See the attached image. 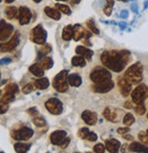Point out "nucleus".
<instances>
[{
  "label": "nucleus",
  "mask_w": 148,
  "mask_h": 153,
  "mask_svg": "<svg viewBox=\"0 0 148 153\" xmlns=\"http://www.w3.org/2000/svg\"><path fill=\"white\" fill-rule=\"evenodd\" d=\"M118 1H122V2H126L128 0H118Z\"/></svg>",
  "instance_id": "57"
},
{
  "label": "nucleus",
  "mask_w": 148,
  "mask_h": 153,
  "mask_svg": "<svg viewBox=\"0 0 148 153\" xmlns=\"http://www.w3.org/2000/svg\"><path fill=\"white\" fill-rule=\"evenodd\" d=\"M55 8H57L61 13H63V14L68 15V16L71 14L70 8L68 6L63 5V4H55Z\"/></svg>",
  "instance_id": "36"
},
{
  "label": "nucleus",
  "mask_w": 148,
  "mask_h": 153,
  "mask_svg": "<svg viewBox=\"0 0 148 153\" xmlns=\"http://www.w3.org/2000/svg\"><path fill=\"white\" fill-rule=\"evenodd\" d=\"M135 121V119L134 117V115L132 113H126L125 116L123 117V122L125 126H128L130 127L132 126Z\"/></svg>",
  "instance_id": "32"
},
{
  "label": "nucleus",
  "mask_w": 148,
  "mask_h": 153,
  "mask_svg": "<svg viewBox=\"0 0 148 153\" xmlns=\"http://www.w3.org/2000/svg\"><path fill=\"white\" fill-rule=\"evenodd\" d=\"M75 52L77 55L84 56L87 60H90L92 56H93V51L86 47H83V46H78L75 49Z\"/></svg>",
  "instance_id": "19"
},
{
  "label": "nucleus",
  "mask_w": 148,
  "mask_h": 153,
  "mask_svg": "<svg viewBox=\"0 0 148 153\" xmlns=\"http://www.w3.org/2000/svg\"><path fill=\"white\" fill-rule=\"evenodd\" d=\"M33 1L35 2V3H40L42 0H33Z\"/></svg>",
  "instance_id": "56"
},
{
  "label": "nucleus",
  "mask_w": 148,
  "mask_h": 153,
  "mask_svg": "<svg viewBox=\"0 0 148 153\" xmlns=\"http://www.w3.org/2000/svg\"><path fill=\"white\" fill-rule=\"evenodd\" d=\"M90 79L94 84L103 83L112 80V74L107 69V68L96 67L90 73Z\"/></svg>",
  "instance_id": "3"
},
{
  "label": "nucleus",
  "mask_w": 148,
  "mask_h": 153,
  "mask_svg": "<svg viewBox=\"0 0 148 153\" xmlns=\"http://www.w3.org/2000/svg\"><path fill=\"white\" fill-rule=\"evenodd\" d=\"M146 132H147V134H148V129H147V130H146Z\"/></svg>",
  "instance_id": "59"
},
{
  "label": "nucleus",
  "mask_w": 148,
  "mask_h": 153,
  "mask_svg": "<svg viewBox=\"0 0 148 153\" xmlns=\"http://www.w3.org/2000/svg\"><path fill=\"white\" fill-rule=\"evenodd\" d=\"M105 147L107 151L111 153H116L121 148V142L114 139H110L105 140Z\"/></svg>",
  "instance_id": "18"
},
{
  "label": "nucleus",
  "mask_w": 148,
  "mask_h": 153,
  "mask_svg": "<svg viewBox=\"0 0 148 153\" xmlns=\"http://www.w3.org/2000/svg\"><path fill=\"white\" fill-rule=\"evenodd\" d=\"M46 109L52 115H61L63 111L62 102L56 98H51L45 102Z\"/></svg>",
  "instance_id": "8"
},
{
  "label": "nucleus",
  "mask_w": 148,
  "mask_h": 153,
  "mask_svg": "<svg viewBox=\"0 0 148 153\" xmlns=\"http://www.w3.org/2000/svg\"><path fill=\"white\" fill-rule=\"evenodd\" d=\"M33 124L36 126V127H39V128H42L44 126L47 125V121L44 118L42 117H35L32 120Z\"/></svg>",
  "instance_id": "37"
},
{
  "label": "nucleus",
  "mask_w": 148,
  "mask_h": 153,
  "mask_svg": "<svg viewBox=\"0 0 148 153\" xmlns=\"http://www.w3.org/2000/svg\"><path fill=\"white\" fill-rule=\"evenodd\" d=\"M147 119H148V113H147Z\"/></svg>",
  "instance_id": "60"
},
{
  "label": "nucleus",
  "mask_w": 148,
  "mask_h": 153,
  "mask_svg": "<svg viewBox=\"0 0 148 153\" xmlns=\"http://www.w3.org/2000/svg\"><path fill=\"white\" fill-rule=\"evenodd\" d=\"M6 1V3H7V4H10V3H13L15 0H5Z\"/></svg>",
  "instance_id": "54"
},
{
  "label": "nucleus",
  "mask_w": 148,
  "mask_h": 153,
  "mask_svg": "<svg viewBox=\"0 0 148 153\" xmlns=\"http://www.w3.org/2000/svg\"><path fill=\"white\" fill-rule=\"evenodd\" d=\"M135 111L137 115H139V116H143V115L146 112V108L144 106V103L137 104L135 107Z\"/></svg>",
  "instance_id": "39"
},
{
  "label": "nucleus",
  "mask_w": 148,
  "mask_h": 153,
  "mask_svg": "<svg viewBox=\"0 0 148 153\" xmlns=\"http://www.w3.org/2000/svg\"><path fill=\"white\" fill-rule=\"evenodd\" d=\"M128 16H129V13H128L127 10H123V11L121 12V16H122V18H127Z\"/></svg>",
  "instance_id": "50"
},
{
  "label": "nucleus",
  "mask_w": 148,
  "mask_h": 153,
  "mask_svg": "<svg viewBox=\"0 0 148 153\" xmlns=\"http://www.w3.org/2000/svg\"><path fill=\"white\" fill-rule=\"evenodd\" d=\"M132 86L133 84L129 82L124 76H120V78H118V87H119L121 94L123 97L126 98L132 93Z\"/></svg>",
  "instance_id": "11"
},
{
  "label": "nucleus",
  "mask_w": 148,
  "mask_h": 153,
  "mask_svg": "<svg viewBox=\"0 0 148 153\" xmlns=\"http://www.w3.org/2000/svg\"><path fill=\"white\" fill-rule=\"evenodd\" d=\"M17 13H18V9L16 7H14V6L7 7L6 9H5V14H6V16H7V17L8 19L15 18L17 16Z\"/></svg>",
  "instance_id": "29"
},
{
  "label": "nucleus",
  "mask_w": 148,
  "mask_h": 153,
  "mask_svg": "<svg viewBox=\"0 0 148 153\" xmlns=\"http://www.w3.org/2000/svg\"><path fill=\"white\" fill-rule=\"evenodd\" d=\"M114 88V83L113 80L103 82V83H99V84H93L91 87L92 91L95 92V93H101V94L108 93Z\"/></svg>",
  "instance_id": "12"
},
{
  "label": "nucleus",
  "mask_w": 148,
  "mask_h": 153,
  "mask_svg": "<svg viewBox=\"0 0 148 153\" xmlns=\"http://www.w3.org/2000/svg\"><path fill=\"white\" fill-rule=\"evenodd\" d=\"M122 137H123L124 140H128V141H134V137L131 136V135H128L127 133H126V134H123V135H122Z\"/></svg>",
  "instance_id": "48"
},
{
  "label": "nucleus",
  "mask_w": 148,
  "mask_h": 153,
  "mask_svg": "<svg viewBox=\"0 0 148 153\" xmlns=\"http://www.w3.org/2000/svg\"><path fill=\"white\" fill-rule=\"evenodd\" d=\"M148 8V1H145L144 2V9Z\"/></svg>",
  "instance_id": "55"
},
{
  "label": "nucleus",
  "mask_w": 148,
  "mask_h": 153,
  "mask_svg": "<svg viewBox=\"0 0 148 153\" xmlns=\"http://www.w3.org/2000/svg\"><path fill=\"white\" fill-rule=\"evenodd\" d=\"M133 102L137 104L144 103L146 98L148 97V87L145 84H139L131 93Z\"/></svg>",
  "instance_id": "5"
},
{
  "label": "nucleus",
  "mask_w": 148,
  "mask_h": 153,
  "mask_svg": "<svg viewBox=\"0 0 148 153\" xmlns=\"http://www.w3.org/2000/svg\"><path fill=\"white\" fill-rule=\"evenodd\" d=\"M44 12L49 17L52 18L53 20H57L58 21L61 18V14L57 8H52V7H46L44 8Z\"/></svg>",
  "instance_id": "20"
},
{
  "label": "nucleus",
  "mask_w": 148,
  "mask_h": 153,
  "mask_svg": "<svg viewBox=\"0 0 148 153\" xmlns=\"http://www.w3.org/2000/svg\"><path fill=\"white\" fill-rule=\"evenodd\" d=\"M138 139L141 142L148 146V134L144 131H140L138 133Z\"/></svg>",
  "instance_id": "40"
},
{
  "label": "nucleus",
  "mask_w": 148,
  "mask_h": 153,
  "mask_svg": "<svg viewBox=\"0 0 148 153\" xmlns=\"http://www.w3.org/2000/svg\"><path fill=\"white\" fill-rule=\"evenodd\" d=\"M18 90H19V88H18V86L16 83H10V84L6 86L5 89H4V93L16 95V93H17Z\"/></svg>",
  "instance_id": "31"
},
{
  "label": "nucleus",
  "mask_w": 148,
  "mask_h": 153,
  "mask_svg": "<svg viewBox=\"0 0 148 153\" xmlns=\"http://www.w3.org/2000/svg\"><path fill=\"white\" fill-rule=\"evenodd\" d=\"M31 144H27L23 142H17L14 145V149L17 153H26L30 149Z\"/></svg>",
  "instance_id": "27"
},
{
  "label": "nucleus",
  "mask_w": 148,
  "mask_h": 153,
  "mask_svg": "<svg viewBox=\"0 0 148 153\" xmlns=\"http://www.w3.org/2000/svg\"><path fill=\"white\" fill-rule=\"evenodd\" d=\"M10 62H12V60H11V59H9V57H5V59H1V65L9 64Z\"/></svg>",
  "instance_id": "49"
},
{
  "label": "nucleus",
  "mask_w": 148,
  "mask_h": 153,
  "mask_svg": "<svg viewBox=\"0 0 148 153\" xmlns=\"http://www.w3.org/2000/svg\"><path fill=\"white\" fill-rule=\"evenodd\" d=\"M57 1H67V0H57Z\"/></svg>",
  "instance_id": "58"
},
{
  "label": "nucleus",
  "mask_w": 148,
  "mask_h": 153,
  "mask_svg": "<svg viewBox=\"0 0 148 153\" xmlns=\"http://www.w3.org/2000/svg\"><path fill=\"white\" fill-rule=\"evenodd\" d=\"M20 42V34L19 32H16L12 37L10 38V40L6 42V43H2L1 44V52H9L11 50H13L15 48H16Z\"/></svg>",
  "instance_id": "9"
},
{
  "label": "nucleus",
  "mask_w": 148,
  "mask_h": 153,
  "mask_svg": "<svg viewBox=\"0 0 148 153\" xmlns=\"http://www.w3.org/2000/svg\"><path fill=\"white\" fill-rule=\"evenodd\" d=\"M103 117L111 122H117V113L115 112V110H113L111 108H106L103 111Z\"/></svg>",
  "instance_id": "22"
},
{
  "label": "nucleus",
  "mask_w": 148,
  "mask_h": 153,
  "mask_svg": "<svg viewBox=\"0 0 148 153\" xmlns=\"http://www.w3.org/2000/svg\"><path fill=\"white\" fill-rule=\"evenodd\" d=\"M131 53L128 50H108L101 55L102 65L114 72H122L130 59Z\"/></svg>",
  "instance_id": "1"
},
{
  "label": "nucleus",
  "mask_w": 148,
  "mask_h": 153,
  "mask_svg": "<svg viewBox=\"0 0 148 153\" xmlns=\"http://www.w3.org/2000/svg\"><path fill=\"white\" fill-rule=\"evenodd\" d=\"M120 26H121V28H122V29H124V28H125L126 24H125V23H123V24L121 23V24H120Z\"/></svg>",
  "instance_id": "53"
},
{
  "label": "nucleus",
  "mask_w": 148,
  "mask_h": 153,
  "mask_svg": "<svg viewBox=\"0 0 148 153\" xmlns=\"http://www.w3.org/2000/svg\"><path fill=\"white\" fill-rule=\"evenodd\" d=\"M73 35H74V27H73V26L68 25L63 28L61 37H62V39L65 40V41H70L71 38H73Z\"/></svg>",
  "instance_id": "25"
},
{
  "label": "nucleus",
  "mask_w": 148,
  "mask_h": 153,
  "mask_svg": "<svg viewBox=\"0 0 148 153\" xmlns=\"http://www.w3.org/2000/svg\"><path fill=\"white\" fill-rule=\"evenodd\" d=\"M35 84H36L37 88H38L39 89L43 90V89H46V88H49V80L47 78H40L39 79H37L35 81Z\"/></svg>",
  "instance_id": "28"
},
{
  "label": "nucleus",
  "mask_w": 148,
  "mask_h": 153,
  "mask_svg": "<svg viewBox=\"0 0 148 153\" xmlns=\"http://www.w3.org/2000/svg\"><path fill=\"white\" fill-rule=\"evenodd\" d=\"M14 100H15V95L4 93V94L2 95V97H1V103L9 104V103L13 102Z\"/></svg>",
  "instance_id": "38"
},
{
  "label": "nucleus",
  "mask_w": 148,
  "mask_h": 153,
  "mask_svg": "<svg viewBox=\"0 0 148 153\" xmlns=\"http://www.w3.org/2000/svg\"><path fill=\"white\" fill-rule=\"evenodd\" d=\"M13 26L7 24L4 19H1V26H0V40L1 42L7 40L13 33Z\"/></svg>",
  "instance_id": "13"
},
{
  "label": "nucleus",
  "mask_w": 148,
  "mask_h": 153,
  "mask_svg": "<svg viewBox=\"0 0 148 153\" xmlns=\"http://www.w3.org/2000/svg\"><path fill=\"white\" fill-rule=\"evenodd\" d=\"M80 1H81V0H71V4L72 5H77V4L80 3Z\"/></svg>",
  "instance_id": "52"
},
{
  "label": "nucleus",
  "mask_w": 148,
  "mask_h": 153,
  "mask_svg": "<svg viewBox=\"0 0 148 153\" xmlns=\"http://www.w3.org/2000/svg\"><path fill=\"white\" fill-rule=\"evenodd\" d=\"M71 64L74 67H80V68H83L86 66V59L82 56H74L71 59Z\"/></svg>",
  "instance_id": "26"
},
{
  "label": "nucleus",
  "mask_w": 148,
  "mask_h": 153,
  "mask_svg": "<svg viewBox=\"0 0 148 153\" xmlns=\"http://www.w3.org/2000/svg\"><path fill=\"white\" fill-rule=\"evenodd\" d=\"M105 149H106V147L102 143H98L93 147V151L96 153H103L105 152Z\"/></svg>",
  "instance_id": "41"
},
{
  "label": "nucleus",
  "mask_w": 148,
  "mask_h": 153,
  "mask_svg": "<svg viewBox=\"0 0 148 153\" xmlns=\"http://www.w3.org/2000/svg\"><path fill=\"white\" fill-rule=\"evenodd\" d=\"M37 88V86H36V84H35V82L33 83V82H30V83H28L26 86H24L23 87V88H22V92L25 94V95H27V94H29V93H31L32 91H35Z\"/></svg>",
  "instance_id": "35"
},
{
  "label": "nucleus",
  "mask_w": 148,
  "mask_h": 153,
  "mask_svg": "<svg viewBox=\"0 0 148 153\" xmlns=\"http://www.w3.org/2000/svg\"><path fill=\"white\" fill-rule=\"evenodd\" d=\"M78 137L81 138V140H87L89 141H96L98 139V136L96 135V133L90 132L88 128H81L78 131Z\"/></svg>",
  "instance_id": "16"
},
{
  "label": "nucleus",
  "mask_w": 148,
  "mask_h": 153,
  "mask_svg": "<svg viewBox=\"0 0 148 153\" xmlns=\"http://www.w3.org/2000/svg\"><path fill=\"white\" fill-rule=\"evenodd\" d=\"M143 64L141 62H136L126 69L123 76L133 85H139L143 80Z\"/></svg>",
  "instance_id": "2"
},
{
  "label": "nucleus",
  "mask_w": 148,
  "mask_h": 153,
  "mask_svg": "<svg viewBox=\"0 0 148 153\" xmlns=\"http://www.w3.org/2000/svg\"><path fill=\"white\" fill-rule=\"evenodd\" d=\"M68 81L70 86L74 87V88H78L82 84V79L78 74H70L68 76Z\"/></svg>",
  "instance_id": "23"
},
{
  "label": "nucleus",
  "mask_w": 148,
  "mask_h": 153,
  "mask_svg": "<svg viewBox=\"0 0 148 153\" xmlns=\"http://www.w3.org/2000/svg\"><path fill=\"white\" fill-rule=\"evenodd\" d=\"M129 131H130V128H129L128 126L123 127V128H119L117 129V132L120 134V135H123V134H126V133H128Z\"/></svg>",
  "instance_id": "44"
},
{
  "label": "nucleus",
  "mask_w": 148,
  "mask_h": 153,
  "mask_svg": "<svg viewBox=\"0 0 148 153\" xmlns=\"http://www.w3.org/2000/svg\"><path fill=\"white\" fill-rule=\"evenodd\" d=\"M86 25H87L88 28L90 30V32H92L93 34H96V35H99V34H100V30H99V28L96 27V24H95L94 20H93L92 18L89 19V20L86 22Z\"/></svg>",
  "instance_id": "33"
},
{
  "label": "nucleus",
  "mask_w": 148,
  "mask_h": 153,
  "mask_svg": "<svg viewBox=\"0 0 148 153\" xmlns=\"http://www.w3.org/2000/svg\"><path fill=\"white\" fill-rule=\"evenodd\" d=\"M74 27V35H73V39L75 41H79L81 38L84 37L85 35V29L80 25V24H76L73 26Z\"/></svg>",
  "instance_id": "24"
},
{
  "label": "nucleus",
  "mask_w": 148,
  "mask_h": 153,
  "mask_svg": "<svg viewBox=\"0 0 148 153\" xmlns=\"http://www.w3.org/2000/svg\"><path fill=\"white\" fill-rule=\"evenodd\" d=\"M128 150L131 152H141V153H148V146L144 144L143 142L133 141L128 146Z\"/></svg>",
  "instance_id": "17"
},
{
  "label": "nucleus",
  "mask_w": 148,
  "mask_h": 153,
  "mask_svg": "<svg viewBox=\"0 0 148 153\" xmlns=\"http://www.w3.org/2000/svg\"><path fill=\"white\" fill-rule=\"evenodd\" d=\"M0 108H1V109H0V112H1V114H5L7 111V109H8V104L1 103V106H0Z\"/></svg>",
  "instance_id": "47"
},
{
  "label": "nucleus",
  "mask_w": 148,
  "mask_h": 153,
  "mask_svg": "<svg viewBox=\"0 0 148 153\" xmlns=\"http://www.w3.org/2000/svg\"><path fill=\"white\" fill-rule=\"evenodd\" d=\"M114 6V0H106V7L103 9V13L107 16H110L111 14H112Z\"/></svg>",
  "instance_id": "34"
},
{
  "label": "nucleus",
  "mask_w": 148,
  "mask_h": 153,
  "mask_svg": "<svg viewBox=\"0 0 148 153\" xmlns=\"http://www.w3.org/2000/svg\"><path fill=\"white\" fill-rule=\"evenodd\" d=\"M70 139L69 137H66V138L64 139V140L61 142V144L60 145V147H61L62 149H66V148L68 147V145L70 144Z\"/></svg>",
  "instance_id": "45"
},
{
  "label": "nucleus",
  "mask_w": 148,
  "mask_h": 153,
  "mask_svg": "<svg viewBox=\"0 0 148 153\" xmlns=\"http://www.w3.org/2000/svg\"><path fill=\"white\" fill-rule=\"evenodd\" d=\"M28 69H29V72H30L32 75L36 76H39V78H41V76H44V70H45V69L40 66V62L35 63V64L31 65V66L29 67Z\"/></svg>",
  "instance_id": "21"
},
{
  "label": "nucleus",
  "mask_w": 148,
  "mask_h": 153,
  "mask_svg": "<svg viewBox=\"0 0 148 153\" xmlns=\"http://www.w3.org/2000/svg\"><path fill=\"white\" fill-rule=\"evenodd\" d=\"M40 64L46 70V69H50L53 67L54 63H53L52 59H50V57H49V56H45L40 61Z\"/></svg>",
  "instance_id": "30"
},
{
  "label": "nucleus",
  "mask_w": 148,
  "mask_h": 153,
  "mask_svg": "<svg viewBox=\"0 0 148 153\" xmlns=\"http://www.w3.org/2000/svg\"><path fill=\"white\" fill-rule=\"evenodd\" d=\"M27 112L30 115V116H38V115H39V110L37 109V108H35V107H32V108H28L27 110Z\"/></svg>",
  "instance_id": "43"
},
{
  "label": "nucleus",
  "mask_w": 148,
  "mask_h": 153,
  "mask_svg": "<svg viewBox=\"0 0 148 153\" xmlns=\"http://www.w3.org/2000/svg\"><path fill=\"white\" fill-rule=\"evenodd\" d=\"M34 135V130L28 127H22L11 132V137L17 141H27Z\"/></svg>",
  "instance_id": "7"
},
{
  "label": "nucleus",
  "mask_w": 148,
  "mask_h": 153,
  "mask_svg": "<svg viewBox=\"0 0 148 153\" xmlns=\"http://www.w3.org/2000/svg\"><path fill=\"white\" fill-rule=\"evenodd\" d=\"M51 50H52V48H51V45H50V44L44 43V44H42L41 47H40V51H41L43 54H48V53H49Z\"/></svg>",
  "instance_id": "42"
},
{
  "label": "nucleus",
  "mask_w": 148,
  "mask_h": 153,
  "mask_svg": "<svg viewBox=\"0 0 148 153\" xmlns=\"http://www.w3.org/2000/svg\"><path fill=\"white\" fill-rule=\"evenodd\" d=\"M66 137H67V132L65 130L62 129L55 130L50 134V142L53 145L60 146Z\"/></svg>",
  "instance_id": "14"
},
{
  "label": "nucleus",
  "mask_w": 148,
  "mask_h": 153,
  "mask_svg": "<svg viewBox=\"0 0 148 153\" xmlns=\"http://www.w3.org/2000/svg\"><path fill=\"white\" fill-rule=\"evenodd\" d=\"M47 36H48L47 31L44 29V27L41 24L33 27L30 32L31 41L36 44H38V45H42V44L46 43Z\"/></svg>",
  "instance_id": "6"
},
{
  "label": "nucleus",
  "mask_w": 148,
  "mask_h": 153,
  "mask_svg": "<svg viewBox=\"0 0 148 153\" xmlns=\"http://www.w3.org/2000/svg\"><path fill=\"white\" fill-rule=\"evenodd\" d=\"M16 17L18 18L19 24L24 26V25H27L30 22L31 17H32V13L28 7H20L19 9H18V13H17Z\"/></svg>",
  "instance_id": "10"
},
{
  "label": "nucleus",
  "mask_w": 148,
  "mask_h": 153,
  "mask_svg": "<svg viewBox=\"0 0 148 153\" xmlns=\"http://www.w3.org/2000/svg\"><path fill=\"white\" fill-rule=\"evenodd\" d=\"M81 119L89 126H93L98 121L97 113L93 112V111H90V110H84L81 113Z\"/></svg>",
  "instance_id": "15"
},
{
  "label": "nucleus",
  "mask_w": 148,
  "mask_h": 153,
  "mask_svg": "<svg viewBox=\"0 0 148 153\" xmlns=\"http://www.w3.org/2000/svg\"><path fill=\"white\" fill-rule=\"evenodd\" d=\"M131 10H132L134 13H137V11H138V7H137V5H136V4H132V5H131Z\"/></svg>",
  "instance_id": "51"
},
{
  "label": "nucleus",
  "mask_w": 148,
  "mask_h": 153,
  "mask_svg": "<svg viewBox=\"0 0 148 153\" xmlns=\"http://www.w3.org/2000/svg\"><path fill=\"white\" fill-rule=\"evenodd\" d=\"M68 70H62L58 73L53 79L52 86L54 89L60 93H64L69 89V81H68Z\"/></svg>",
  "instance_id": "4"
},
{
  "label": "nucleus",
  "mask_w": 148,
  "mask_h": 153,
  "mask_svg": "<svg viewBox=\"0 0 148 153\" xmlns=\"http://www.w3.org/2000/svg\"><path fill=\"white\" fill-rule=\"evenodd\" d=\"M133 100L131 101V100H127V101H125L124 102V104H123V107H124V108H126V109H132L134 107H133Z\"/></svg>",
  "instance_id": "46"
}]
</instances>
